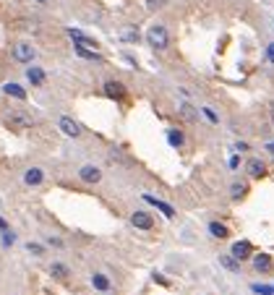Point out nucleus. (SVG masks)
Listing matches in <instances>:
<instances>
[{
	"instance_id": "nucleus-1",
	"label": "nucleus",
	"mask_w": 274,
	"mask_h": 295,
	"mask_svg": "<svg viewBox=\"0 0 274 295\" xmlns=\"http://www.w3.org/2000/svg\"><path fill=\"white\" fill-rule=\"evenodd\" d=\"M146 42L152 44V50H167L170 44V34L162 24H152L149 29H146Z\"/></svg>"
},
{
	"instance_id": "nucleus-2",
	"label": "nucleus",
	"mask_w": 274,
	"mask_h": 295,
	"mask_svg": "<svg viewBox=\"0 0 274 295\" xmlns=\"http://www.w3.org/2000/svg\"><path fill=\"white\" fill-rule=\"evenodd\" d=\"M8 123L16 128H31L34 126V118L24 110H8Z\"/></svg>"
},
{
	"instance_id": "nucleus-3",
	"label": "nucleus",
	"mask_w": 274,
	"mask_h": 295,
	"mask_svg": "<svg viewBox=\"0 0 274 295\" xmlns=\"http://www.w3.org/2000/svg\"><path fill=\"white\" fill-rule=\"evenodd\" d=\"M13 58L18 63H31L34 58H37V50H34L29 42H18L16 47H13Z\"/></svg>"
},
{
	"instance_id": "nucleus-4",
	"label": "nucleus",
	"mask_w": 274,
	"mask_h": 295,
	"mask_svg": "<svg viewBox=\"0 0 274 295\" xmlns=\"http://www.w3.org/2000/svg\"><path fill=\"white\" fill-rule=\"evenodd\" d=\"M58 126H60V131L68 136V139H78V136H81V128H78V123H76L73 118H68V115H63V118L58 120Z\"/></svg>"
},
{
	"instance_id": "nucleus-5",
	"label": "nucleus",
	"mask_w": 274,
	"mask_h": 295,
	"mask_svg": "<svg viewBox=\"0 0 274 295\" xmlns=\"http://www.w3.org/2000/svg\"><path fill=\"white\" fill-rule=\"evenodd\" d=\"M131 225H133V228H139V230H152L154 220H152L149 212H133L131 214Z\"/></svg>"
},
{
	"instance_id": "nucleus-6",
	"label": "nucleus",
	"mask_w": 274,
	"mask_h": 295,
	"mask_svg": "<svg viewBox=\"0 0 274 295\" xmlns=\"http://www.w3.org/2000/svg\"><path fill=\"white\" fill-rule=\"evenodd\" d=\"M78 178H81L84 183H99V180H102V170L94 167V165H84L81 170H78Z\"/></svg>"
},
{
	"instance_id": "nucleus-7",
	"label": "nucleus",
	"mask_w": 274,
	"mask_h": 295,
	"mask_svg": "<svg viewBox=\"0 0 274 295\" xmlns=\"http://www.w3.org/2000/svg\"><path fill=\"white\" fill-rule=\"evenodd\" d=\"M42 180H44V170L42 167H29L24 173V183L26 186H39Z\"/></svg>"
},
{
	"instance_id": "nucleus-8",
	"label": "nucleus",
	"mask_w": 274,
	"mask_h": 295,
	"mask_svg": "<svg viewBox=\"0 0 274 295\" xmlns=\"http://www.w3.org/2000/svg\"><path fill=\"white\" fill-rule=\"evenodd\" d=\"M105 92H107V97H112V99H125V94H128L120 81H107V84H105Z\"/></svg>"
},
{
	"instance_id": "nucleus-9",
	"label": "nucleus",
	"mask_w": 274,
	"mask_h": 295,
	"mask_svg": "<svg viewBox=\"0 0 274 295\" xmlns=\"http://www.w3.org/2000/svg\"><path fill=\"white\" fill-rule=\"evenodd\" d=\"M76 55L78 58H84V60H102V55L97 52V47H86V44H76Z\"/></svg>"
},
{
	"instance_id": "nucleus-10",
	"label": "nucleus",
	"mask_w": 274,
	"mask_h": 295,
	"mask_svg": "<svg viewBox=\"0 0 274 295\" xmlns=\"http://www.w3.org/2000/svg\"><path fill=\"white\" fill-rule=\"evenodd\" d=\"M246 173H248L251 178H261V175L267 173V167H264V162H261V160H256V157H251V160H248V165H246Z\"/></svg>"
},
{
	"instance_id": "nucleus-11",
	"label": "nucleus",
	"mask_w": 274,
	"mask_h": 295,
	"mask_svg": "<svg viewBox=\"0 0 274 295\" xmlns=\"http://www.w3.org/2000/svg\"><path fill=\"white\" fill-rule=\"evenodd\" d=\"M233 256L238 262H243V259H251V243L248 241H238L233 243Z\"/></svg>"
},
{
	"instance_id": "nucleus-12",
	"label": "nucleus",
	"mask_w": 274,
	"mask_h": 295,
	"mask_svg": "<svg viewBox=\"0 0 274 295\" xmlns=\"http://www.w3.org/2000/svg\"><path fill=\"white\" fill-rule=\"evenodd\" d=\"M144 199L146 201H149V204H154V207L159 209V212H162L165 214V217H175V209L173 207H170V204H165V201H159L157 196H152V194H144Z\"/></svg>"
},
{
	"instance_id": "nucleus-13",
	"label": "nucleus",
	"mask_w": 274,
	"mask_h": 295,
	"mask_svg": "<svg viewBox=\"0 0 274 295\" xmlns=\"http://www.w3.org/2000/svg\"><path fill=\"white\" fill-rule=\"evenodd\" d=\"M178 110H180V118H183V120H188V123H196V120H199V112L193 110V107L188 105V102H183V105H180Z\"/></svg>"
},
{
	"instance_id": "nucleus-14",
	"label": "nucleus",
	"mask_w": 274,
	"mask_h": 295,
	"mask_svg": "<svg viewBox=\"0 0 274 295\" xmlns=\"http://www.w3.org/2000/svg\"><path fill=\"white\" fill-rule=\"evenodd\" d=\"M254 269H256V272H272V259H269L267 254H259V256L254 259Z\"/></svg>"
},
{
	"instance_id": "nucleus-15",
	"label": "nucleus",
	"mask_w": 274,
	"mask_h": 295,
	"mask_svg": "<svg viewBox=\"0 0 274 295\" xmlns=\"http://www.w3.org/2000/svg\"><path fill=\"white\" fill-rule=\"evenodd\" d=\"M50 275H52L55 280H60V282H63V280L71 277V272H68V267H65V264H58V262H55V264L50 267Z\"/></svg>"
},
{
	"instance_id": "nucleus-16",
	"label": "nucleus",
	"mask_w": 274,
	"mask_h": 295,
	"mask_svg": "<svg viewBox=\"0 0 274 295\" xmlns=\"http://www.w3.org/2000/svg\"><path fill=\"white\" fill-rule=\"evenodd\" d=\"M26 78H29L34 86H42V84H44V71H42V68H29V71H26Z\"/></svg>"
},
{
	"instance_id": "nucleus-17",
	"label": "nucleus",
	"mask_w": 274,
	"mask_h": 295,
	"mask_svg": "<svg viewBox=\"0 0 274 295\" xmlns=\"http://www.w3.org/2000/svg\"><path fill=\"white\" fill-rule=\"evenodd\" d=\"M91 285H94V290H99V293H107L110 290V280H107V275H94L91 277Z\"/></svg>"
},
{
	"instance_id": "nucleus-18",
	"label": "nucleus",
	"mask_w": 274,
	"mask_h": 295,
	"mask_svg": "<svg viewBox=\"0 0 274 295\" xmlns=\"http://www.w3.org/2000/svg\"><path fill=\"white\" fill-rule=\"evenodd\" d=\"M3 92L8 94V97H16V99H26V92L21 89L18 84H5L3 86Z\"/></svg>"
},
{
	"instance_id": "nucleus-19",
	"label": "nucleus",
	"mask_w": 274,
	"mask_h": 295,
	"mask_svg": "<svg viewBox=\"0 0 274 295\" xmlns=\"http://www.w3.org/2000/svg\"><path fill=\"white\" fill-rule=\"evenodd\" d=\"M167 141L173 144V146H178V149H180V146L186 144V136H183V131L173 128V131H167Z\"/></svg>"
},
{
	"instance_id": "nucleus-20",
	"label": "nucleus",
	"mask_w": 274,
	"mask_h": 295,
	"mask_svg": "<svg viewBox=\"0 0 274 295\" xmlns=\"http://www.w3.org/2000/svg\"><path fill=\"white\" fill-rule=\"evenodd\" d=\"M220 264H222L225 269H230V272H238V269H241V262H238L233 254H230V256H220Z\"/></svg>"
},
{
	"instance_id": "nucleus-21",
	"label": "nucleus",
	"mask_w": 274,
	"mask_h": 295,
	"mask_svg": "<svg viewBox=\"0 0 274 295\" xmlns=\"http://www.w3.org/2000/svg\"><path fill=\"white\" fill-rule=\"evenodd\" d=\"M209 233L214 238H220V241H225V238H227V228H225V225H220V222H209Z\"/></svg>"
},
{
	"instance_id": "nucleus-22",
	"label": "nucleus",
	"mask_w": 274,
	"mask_h": 295,
	"mask_svg": "<svg viewBox=\"0 0 274 295\" xmlns=\"http://www.w3.org/2000/svg\"><path fill=\"white\" fill-rule=\"evenodd\" d=\"M120 39H123V42H139V31H133V29L128 26V29L120 34Z\"/></svg>"
},
{
	"instance_id": "nucleus-23",
	"label": "nucleus",
	"mask_w": 274,
	"mask_h": 295,
	"mask_svg": "<svg viewBox=\"0 0 274 295\" xmlns=\"http://www.w3.org/2000/svg\"><path fill=\"white\" fill-rule=\"evenodd\" d=\"M230 194H233V199H243V194H246V186H243V183H233Z\"/></svg>"
},
{
	"instance_id": "nucleus-24",
	"label": "nucleus",
	"mask_w": 274,
	"mask_h": 295,
	"mask_svg": "<svg viewBox=\"0 0 274 295\" xmlns=\"http://www.w3.org/2000/svg\"><path fill=\"white\" fill-rule=\"evenodd\" d=\"M165 5H167V0H146V8H149V10H159Z\"/></svg>"
},
{
	"instance_id": "nucleus-25",
	"label": "nucleus",
	"mask_w": 274,
	"mask_h": 295,
	"mask_svg": "<svg viewBox=\"0 0 274 295\" xmlns=\"http://www.w3.org/2000/svg\"><path fill=\"white\" fill-rule=\"evenodd\" d=\"M16 243V235L13 233H3V246H13Z\"/></svg>"
},
{
	"instance_id": "nucleus-26",
	"label": "nucleus",
	"mask_w": 274,
	"mask_h": 295,
	"mask_svg": "<svg viewBox=\"0 0 274 295\" xmlns=\"http://www.w3.org/2000/svg\"><path fill=\"white\" fill-rule=\"evenodd\" d=\"M204 115H207V120H209V123H220V118H217V112H214V110H209V107L204 110Z\"/></svg>"
},
{
	"instance_id": "nucleus-27",
	"label": "nucleus",
	"mask_w": 274,
	"mask_h": 295,
	"mask_svg": "<svg viewBox=\"0 0 274 295\" xmlns=\"http://www.w3.org/2000/svg\"><path fill=\"white\" fill-rule=\"evenodd\" d=\"M47 243L55 246V248H63V241H60V238H47Z\"/></svg>"
},
{
	"instance_id": "nucleus-28",
	"label": "nucleus",
	"mask_w": 274,
	"mask_h": 295,
	"mask_svg": "<svg viewBox=\"0 0 274 295\" xmlns=\"http://www.w3.org/2000/svg\"><path fill=\"white\" fill-rule=\"evenodd\" d=\"M29 251L39 256V254H42V246H37V243H34V246H31V243H29Z\"/></svg>"
},
{
	"instance_id": "nucleus-29",
	"label": "nucleus",
	"mask_w": 274,
	"mask_h": 295,
	"mask_svg": "<svg viewBox=\"0 0 274 295\" xmlns=\"http://www.w3.org/2000/svg\"><path fill=\"white\" fill-rule=\"evenodd\" d=\"M269 60L274 63V44H269Z\"/></svg>"
},
{
	"instance_id": "nucleus-30",
	"label": "nucleus",
	"mask_w": 274,
	"mask_h": 295,
	"mask_svg": "<svg viewBox=\"0 0 274 295\" xmlns=\"http://www.w3.org/2000/svg\"><path fill=\"white\" fill-rule=\"evenodd\" d=\"M5 228H8V222H5L3 217H0V230H5Z\"/></svg>"
},
{
	"instance_id": "nucleus-31",
	"label": "nucleus",
	"mask_w": 274,
	"mask_h": 295,
	"mask_svg": "<svg viewBox=\"0 0 274 295\" xmlns=\"http://www.w3.org/2000/svg\"><path fill=\"white\" fill-rule=\"evenodd\" d=\"M272 120H274V102H272Z\"/></svg>"
},
{
	"instance_id": "nucleus-32",
	"label": "nucleus",
	"mask_w": 274,
	"mask_h": 295,
	"mask_svg": "<svg viewBox=\"0 0 274 295\" xmlns=\"http://www.w3.org/2000/svg\"><path fill=\"white\" fill-rule=\"evenodd\" d=\"M269 149H272V152H274V144H269Z\"/></svg>"
},
{
	"instance_id": "nucleus-33",
	"label": "nucleus",
	"mask_w": 274,
	"mask_h": 295,
	"mask_svg": "<svg viewBox=\"0 0 274 295\" xmlns=\"http://www.w3.org/2000/svg\"><path fill=\"white\" fill-rule=\"evenodd\" d=\"M39 3H44V0H39Z\"/></svg>"
}]
</instances>
